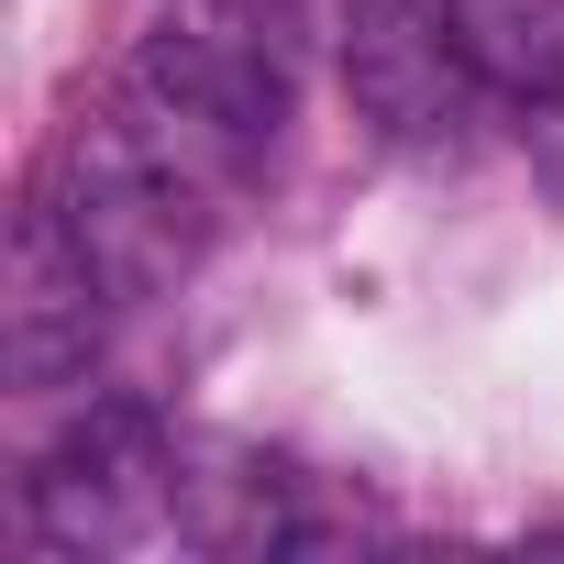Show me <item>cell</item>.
<instances>
[{
    "instance_id": "7",
    "label": "cell",
    "mask_w": 564,
    "mask_h": 564,
    "mask_svg": "<svg viewBox=\"0 0 564 564\" xmlns=\"http://www.w3.org/2000/svg\"><path fill=\"white\" fill-rule=\"evenodd\" d=\"M177 509V531L199 542V553H276L300 520H289V487H276L265 465H243V476H199V487H177L166 498Z\"/></svg>"
},
{
    "instance_id": "4",
    "label": "cell",
    "mask_w": 564,
    "mask_h": 564,
    "mask_svg": "<svg viewBox=\"0 0 564 564\" xmlns=\"http://www.w3.org/2000/svg\"><path fill=\"white\" fill-rule=\"evenodd\" d=\"M111 300H122V289L100 276V254L67 232L56 199L12 210V243H0V366H12V388H67V377H89Z\"/></svg>"
},
{
    "instance_id": "2",
    "label": "cell",
    "mask_w": 564,
    "mask_h": 564,
    "mask_svg": "<svg viewBox=\"0 0 564 564\" xmlns=\"http://www.w3.org/2000/svg\"><path fill=\"white\" fill-rule=\"evenodd\" d=\"M188 133V122H177ZM177 133L155 122H122V111H89L67 144H56V210L67 232L100 254L111 289H166V276L188 265L199 221H210V188L199 166L177 155Z\"/></svg>"
},
{
    "instance_id": "5",
    "label": "cell",
    "mask_w": 564,
    "mask_h": 564,
    "mask_svg": "<svg viewBox=\"0 0 564 564\" xmlns=\"http://www.w3.org/2000/svg\"><path fill=\"white\" fill-rule=\"evenodd\" d=\"M465 45H454V23L432 12V0H355L344 12V89H355V111L377 122V133H399V144H432V133H454L465 122Z\"/></svg>"
},
{
    "instance_id": "1",
    "label": "cell",
    "mask_w": 564,
    "mask_h": 564,
    "mask_svg": "<svg viewBox=\"0 0 564 564\" xmlns=\"http://www.w3.org/2000/svg\"><path fill=\"white\" fill-rule=\"evenodd\" d=\"M133 78L166 122H188L210 144H265L300 111L311 12L300 0H155V23L133 45Z\"/></svg>"
},
{
    "instance_id": "6",
    "label": "cell",
    "mask_w": 564,
    "mask_h": 564,
    "mask_svg": "<svg viewBox=\"0 0 564 564\" xmlns=\"http://www.w3.org/2000/svg\"><path fill=\"white\" fill-rule=\"evenodd\" d=\"M443 23L498 100H531V111L564 100V0H443Z\"/></svg>"
},
{
    "instance_id": "3",
    "label": "cell",
    "mask_w": 564,
    "mask_h": 564,
    "mask_svg": "<svg viewBox=\"0 0 564 564\" xmlns=\"http://www.w3.org/2000/svg\"><path fill=\"white\" fill-rule=\"evenodd\" d=\"M166 498H177V476H166L155 421H144L133 399H100V410H89L78 432H56V443L34 454V476H23V520H34L45 553H111V542H133Z\"/></svg>"
}]
</instances>
